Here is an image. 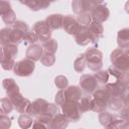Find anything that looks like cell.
<instances>
[{
	"instance_id": "obj_40",
	"label": "cell",
	"mask_w": 129,
	"mask_h": 129,
	"mask_svg": "<svg viewBox=\"0 0 129 129\" xmlns=\"http://www.w3.org/2000/svg\"><path fill=\"white\" fill-rule=\"evenodd\" d=\"M11 124V119L7 115L0 116V129H10Z\"/></svg>"
},
{
	"instance_id": "obj_28",
	"label": "cell",
	"mask_w": 129,
	"mask_h": 129,
	"mask_svg": "<svg viewBox=\"0 0 129 129\" xmlns=\"http://www.w3.org/2000/svg\"><path fill=\"white\" fill-rule=\"evenodd\" d=\"M13 108L14 107H13V105H12V103L8 97L0 99V111L2 112L3 115H7V114L11 113Z\"/></svg>"
},
{
	"instance_id": "obj_44",
	"label": "cell",
	"mask_w": 129,
	"mask_h": 129,
	"mask_svg": "<svg viewBox=\"0 0 129 129\" xmlns=\"http://www.w3.org/2000/svg\"><path fill=\"white\" fill-rule=\"evenodd\" d=\"M32 129H48V126L41 123V122H38V121H33V124H32Z\"/></svg>"
},
{
	"instance_id": "obj_37",
	"label": "cell",
	"mask_w": 129,
	"mask_h": 129,
	"mask_svg": "<svg viewBox=\"0 0 129 129\" xmlns=\"http://www.w3.org/2000/svg\"><path fill=\"white\" fill-rule=\"evenodd\" d=\"M54 85L56 86L57 89L59 90H64L69 87V81H68V78L64 77V76H57L55 79H54Z\"/></svg>"
},
{
	"instance_id": "obj_17",
	"label": "cell",
	"mask_w": 129,
	"mask_h": 129,
	"mask_svg": "<svg viewBox=\"0 0 129 129\" xmlns=\"http://www.w3.org/2000/svg\"><path fill=\"white\" fill-rule=\"evenodd\" d=\"M126 106H128V96L110 98L108 102V108H110L113 111H121Z\"/></svg>"
},
{
	"instance_id": "obj_23",
	"label": "cell",
	"mask_w": 129,
	"mask_h": 129,
	"mask_svg": "<svg viewBox=\"0 0 129 129\" xmlns=\"http://www.w3.org/2000/svg\"><path fill=\"white\" fill-rule=\"evenodd\" d=\"M75 40L79 45H82V46H85V45L89 44L90 42L93 43V40H92V37H91L88 27H84L77 35H75Z\"/></svg>"
},
{
	"instance_id": "obj_7",
	"label": "cell",
	"mask_w": 129,
	"mask_h": 129,
	"mask_svg": "<svg viewBox=\"0 0 129 129\" xmlns=\"http://www.w3.org/2000/svg\"><path fill=\"white\" fill-rule=\"evenodd\" d=\"M13 107L16 109V111L20 114H27L28 111H29V108H30V105H31V102L24 98L20 93H17L11 97H9Z\"/></svg>"
},
{
	"instance_id": "obj_46",
	"label": "cell",
	"mask_w": 129,
	"mask_h": 129,
	"mask_svg": "<svg viewBox=\"0 0 129 129\" xmlns=\"http://www.w3.org/2000/svg\"><path fill=\"white\" fill-rule=\"evenodd\" d=\"M105 129H118V128L116 127V125H114V124L112 123V124H109L108 126H106Z\"/></svg>"
},
{
	"instance_id": "obj_8",
	"label": "cell",
	"mask_w": 129,
	"mask_h": 129,
	"mask_svg": "<svg viewBox=\"0 0 129 129\" xmlns=\"http://www.w3.org/2000/svg\"><path fill=\"white\" fill-rule=\"evenodd\" d=\"M32 31L36 34L38 40H40L42 43L51 38V30L47 26L46 22L44 20H40L34 23Z\"/></svg>"
},
{
	"instance_id": "obj_10",
	"label": "cell",
	"mask_w": 129,
	"mask_h": 129,
	"mask_svg": "<svg viewBox=\"0 0 129 129\" xmlns=\"http://www.w3.org/2000/svg\"><path fill=\"white\" fill-rule=\"evenodd\" d=\"M61 27L63 30L71 34V35H77L84 27H82L76 20V18L72 15H64L62 18V25Z\"/></svg>"
},
{
	"instance_id": "obj_3",
	"label": "cell",
	"mask_w": 129,
	"mask_h": 129,
	"mask_svg": "<svg viewBox=\"0 0 129 129\" xmlns=\"http://www.w3.org/2000/svg\"><path fill=\"white\" fill-rule=\"evenodd\" d=\"M92 100H93L92 111L100 113L106 111V109L108 108V102L110 100V96L108 95L105 88H101V89H97L93 93Z\"/></svg>"
},
{
	"instance_id": "obj_5",
	"label": "cell",
	"mask_w": 129,
	"mask_h": 129,
	"mask_svg": "<svg viewBox=\"0 0 129 129\" xmlns=\"http://www.w3.org/2000/svg\"><path fill=\"white\" fill-rule=\"evenodd\" d=\"M128 86H129V84L115 81L114 83H107L105 86V90L107 91L110 98L127 97L128 96Z\"/></svg>"
},
{
	"instance_id": "obj_43",
	"label": "cell",
	"mask_w": 129,
	"mask_h": 129,
	"mask_svg": "<svg viewBox=\"0 0 129 129\" xmlns=\"http://www.w3.org/2000/svg\"><path fill=\"white\" fill-rule=\"evenodd\" d=\"M14 64H15L14 59H7V60H5L1 66H2V69H3V70H5V71H10V70H13Z\"/></svg>"
},
{
	"instance_id": "obj_24",
	"label": "cell",
	"mask_w": 129,
	"mask_h": 129,
	"mask_svg": "<svg viewBox=\"0 0 129 129\" xmlns=\"http://www.w3.org/2000/svg\"><path fill=\"white\" fill-rule=\"evenodd\" d=\"M2 47H3V52H4L6 59H14V57L16 56V54L18 52L17 45L13 44V43H9Z\"/></svg>"
},
{
	"instance_id": "obj_21",
	"label": "cell",
	"mask_w": 129,
	"mask_h": 129,
	"mask_svg": "<svg viewBox=\"0 0 129 129\" xmlns=\"http://www.w3.org/2000/svg\"><path fill=\"white\" fill-rule=\"evenodd\" d=\"M117 44L121 49H128L129 47V29L123 28L117 33Z\"/></svg>"
},
{
	"instance_id": "obj_15",
	"label": "cell",
	"mask_w": 129,
	"mask_h": 129,
	"mask_svg": "<svg viewBox=\"0 0 129 129\" xmlns=\"http://www.w3.org/2000/svg\"><path fill=\"white\" fill-rule=\"evenodd\" d=\"M69 120L63 114H56L49 122L48 129H66L69 125Z\"/></svg>"
},
{
	"instance_id": "obj_20",
	"label": "cell",
	"mask_w": 129,
	"mask_h": 129,
	"mask_svg": "<svg viewBox=\"0 0 129 129\" xmlns=\"http://www.w3.org/2000/svg\"><path fill=\"white\" fill-rule=\"evenodd\" d=\"M21 3L26 5L32 11L46 9L50 5V3L48 1H44V0H25V1H21Z\"/></svg>"
},
{
	"instance_id": "obj_11",
	"label": "cell",
	"mask_w": 129,
	"mask_h": 129,
	"mask_svg": "<svg viewBox=\"0 0 129 129\" xmlns=\"http://www.w3.org/2000/svg\"><path fill=\"white\" fill-rule=\"evenodd\" d=\"M80 88L87 94L94 93L98 89V82L93 75H83L80 78Z\"/></svg>"
},
{
	"instance_id": "obj_45",
	"label": "cell",
	"mask_w": 129,
	"mask_h": 129,
	"mask_svg": "<svg viewBox=\"0 0 129 129\" xmlns=\"http://www.w3.org/2000/svg\"><path fill=\"white\" fill-rule=\"evenodd\" d=\"M6 59L5 55H4V52H3V47H0V64H2Z\"/></svg>"
},
{
	"instance_id": "obj_27",
	"label": "cell",
	"mask_w": 129,
	"mask_h": 129,
	"mask_svg": "<svg viewBox=\"0 0 129 129\" xmlns=\"http://www.w3.org/2000/svg\"><path fill=\"white\" fill-rule=\"evenodd\" d=\"M18 125L21 129H28L33 124L32 117L28 114H21L18 118Z\"/></svg>"
},
{
	"instance_id": "obj_39",
	"label": "cell",
	"mask_w": 129,
	"mask_h": 129,
	"mask_svg": "<svg viewBox=\"0 0 129 129\" xmlns=\"http://www.w3.org/2000/svg\"><path fill=\"white\" fill-rule=\"evenodd\" d=\"M13 29H17L19 31H21L22 33L26 34L28 32V26L24 21L21 20H16V22L13 24Z\"/></svg>"
},
{
	"instance_id": "obj_33",
	"label": "cell",
	"mask_w": 129,
	"mask_h": 129,
	"mask_svg": "<svg viewBox=\"0 0 129 129\" xmlns=\"http://www.w3.org/2000/svg\"><path fill=\"white\" fill-rule=\"evenodd\" d=\"M24 33H22L21 31L17 30V29H11V33H10V42L13 44H19L22 42L23 37H24Z\"/></svg>"
},
{
	"instance_id": "obj_42",
	"label": "cell",
	"mask_w": 129,
	"mask_h": 129,
	"mask_svg": "<svg viewBox=\"0 0 129 129\" xmlns=\"http://www.w3.org/2000/svg\"><path fill=\"white\" fill-rule=\"evenodd\" d=\"M12 8H11V4L9 1L0 0V16H3L4 14H6Z\"/></svg>"
},
{
	"instance_id": "obj_25",
	"label": "cell",
	"mask_w": 129,
	"mask_h": 129,
	"mask_svg": "<svg viewBox=\"0 0 129 129\" xmlns=\"http://www.w3.org/2000/svg\"><path fill=\"white\" fill-rule=\"evenodd\" d=\"M79 107H80V111L82 113L91 111L92 110V107H93L92 97H90V96L82 97L81 98V101H79Z\"/></svg>"
},
{
	"instance_id": "obj_13",
	"label": "cell",
	"mask_w": 129,
	"mask_h": 129,
	"mask_svg": "<svg viewBox=\"0 0 129 129\" xmlns=\"http://www.w3.org/2000/svg\"><path fill=\"white\" fill-rule=\"evenodd\" d=\"M48 102H46L44 99H36L34 102L31 103L29 111H28V115H30L31 117H37L38 115H41L45 112V109L47 107Z\"/></svg>"
},
{
	"instance_id": "obj_22",
	"label": "cell",
	"mask_w": 129,
	"mask_h": 129,
	"mask_svg": "<svg viewBox=\"0 0 129 129\" xmlns=\"http://www.w3.org/2000/svg\"><path fill=\"white\" fill-rule=\"evenodd\" d=\"M64 91H66L67 99L70 101L79 102L83 97V91L79 86H69L67 89H64Z\"/></svg>"
},
{
	"instance_id": "obj_32",
	"label": "cell",
	"mask_w": 129,
	"mask_h": 129,
	"mask_svg": "<svg viewBox=\"0 0 129 129\" xmlns=\"http://www.w3.org/2000/svg\"><path fill=\"white\" fill-rule=\"evenodd\" d=\"M86 67H87V62H86V59H85V56H84V53H83L75 59L74 69L77 73H83L84 70L86 69Z\"/></svg>"
},
{
	"instance_id": "obj_26",
	"label": "cell",
	"mask_w": 129,
	"mask_h": 129,
	"mask_svg": "<svg viewBox=\"0 0 129 129\" xmlns=\"http://www.w3.org/2000/svg\"><path fill=\"white\" fill-rule=\"evenodd\" d=\"M42 48H43V52L54 54L55 51L57 50V41L53 38H49L48 40L42 43Z\"/></svg>"
},
{
	"instance_id": "obj_6",
	"label": "cell",
	"mask_w": 129,
	"mask_h": 129,
	"mask_svg": "<svg viewBox=\"0 0 129 129\" xmlns=\"http://www.w3.org/2000/svg\"><path fill=\"white\" fill-rule=\"evenodd\" d=\"M35 70V63L34 61L24 58L17 62H15L13 72L18 77H28L30 76Z\"/></svg>"
},
{
	"instance_id": "obj_14",
	"label": "cell",
	"mask_w": 129,
	"mask_h": 129,
	"mask_svg": "<svg viewBox=\"0 0 129 129\" xmlns=\"http://www.w3.org/2000/svg\"><path fill=\"white\" fill-rule=\"evenodd\" d=\"M43 54V48L40 44H31L28 46V48L26 49V52H25V55H26V58L27 59H30L32 61H36V60H39L41 55Z\"/></svg>"
},
{
	"instance_id": "obj_19",
	"label": "cell",
	"mask_w": 129,
	"mask_h": 129,
	"mask_svg": "<svg viewBox=\"0 0 129 129\" xmlns=\"http://www.w3.org/2000/svg\"><path fill=\"white\" fill-rule=\"evenodd\" d=\"M2 86L7 94V97H11L17 93H20V89L18 87V85L15 83V81L11 78H6L3 80L2 82Z\"/></svg>"
},
{
	"instance_id": "obj_9",
	"label": "cell",
	"mask_w": 129,
	"mask_h": 129,
	"mask_svg": "<svg viewBox=\"0 0 129 129\" xmlns=\"http://www.w3.org/2000/svg\"><path fill=\"white\" fill-rule=\"evenodd\" d=\"M99 3L100 2L89 1V0H74L72 2V8L73 11L78 15L84 12L91 13L92 10L95 8V6L98 5Z\"/></svg>"
},
{
	"instance_id": "obj_38",
	"label": "cell",
	"mask_w": 129,
	"mask_h": 129,
	"mask_svg": "<svg viewBox=\"0 0 129 129\" xmlns=\"http://www.w3.org/2000/svg\"><path fill=\"white\" fill-rule=\"evenodd\" d=\"M68 101L67 99V95H66V91L64 90H59L55 97H54V102H55V105H58V106H62L66 102Z\"/></svg>"
},
{
	"instance_id": "obj_4",
	"label": "cell",
	"mask_w": 129,
	"mask_h": 129,
	"mask_svg": "<svg viewBox=\"0 0 129 129\" xmlns=\"http://www.w3.org/2000/svg\"><path fill=\"white\" fill-rule=\"evenodd\" d=\"M62 114L67 117V119L71 122H78L81 119L82 112L80 111L79 102L76 101H70L68 100L62 106H61Z\"/></svg>"
},
{
	"instance_id": "obj_2",
	"label": "cell",
	"mask_w": 129,
	"mask_h": 129,
	"mask_svg": "<svg viewBox=\"0 0 129 129\" xmlns=\"http://www.w3.org/2000/svg\"><path fill=\"white\" fill-rule=\"evenodd\" d=\"M87 66L93 72L101 71L103 67V53L97 48H88L84 53Z\"/></svg>"
},
{
	"instance_id": "obj_47",
	"label": "cell",
	"mask_w": 129,
	"mask_h": 129,
	"mask_svg": "<svg viewBox=\"0 0 129 129\" xmlns=\"http://www.w3.org/2000/svg\"><path fill=\"white\" fill-rule=\"evenodd\" d=\"M79 129H84V128H79Z\"/></svg>"
},
{
	"instance_id": "obj_29",
	"label": "cell",
	"mask_w": 129,
	"mask_h": 129,
	"mask_svg": "<svg viewBox=\"0 0 129 129\" xmlns=\"http://www.w3.org/2000/svg\"><path fill=\"white\" fill-rule=\"evenodd\" d=\"M98 120L100 122V124L104 127L108 126L109 124H112L113 122V115L107 111H103V112H100L99 113V116H98Z\"/></svg>"
},
{
	"instance_id": "obj_16",
	"label": "cell",
	"mask_w": 129,
	"mask_h": 129,
	"mask_svg": "<svg viewBox=\"0 0 129 129\" xmlns=\"http://www.w3.org/2000/svg\"><path fill=\"white\" fill-rule=\"evenodd\" d=\"M88 29H89V32H90V34H91L93 43H96V42L103 36L104 27H103V25H102L101 23L92 21V22L90 23V25L88 26Z\"/></svg>"
},
{
	"instance_id": "obj_31",
	"label": "cell",
	"mask_w": 129,
	"mask_h": 129,
	"mask_svg": "<svg viewBox=\"0 0 129 129\" xmlns=\"http://www.w3.org/2000/svg\"><path fill=\"white\" fill-rule=\"evenodd\" d=\"M10 33H11V28L5 27L0 30V45L5 46L10 42Z\"/></svg>"
},
{
	"instance_id": "obj_1",
	"label": "cell",
	"mask_w": 129,
	"mask_h": 129,
	"mask_svg": "<svg viewBox=\"0 0 129 129\" xmlns=\"http://www.w3.org/2000/svg\"><path fill=\"white\" fill-rule=\"evenodd\" d=\"M110 60H111L113 67L121 70L122 72L128 73V71H129L128 49H121V48L114 49L110 54Z\"/></svg>"
},
{
	"instance_id": "obj_36",
	"label": "cell",
	"mask_w": 129,
	"mask_h": 129,
	"mask_svg": "<svg viewBox=\"0 0 129 129\" xmlns=\"http://www.w3.org/2000/svg\"><path fill=\"white\" fill-rule=\"evenodd\" d=\"M93 76H94L95 79L97 80L98 84L100 83V84L105 85V84H107L108 81H109V74H108L107 71H98V72H96L95 75H93Z\"/></svg>"
},
{
	"instance_id": "obj_35",
	"label": "cell",
	"mask_w": 129,
	"mask_h": 129,
	"mask_svg": "<svg viewBox=\"0 0 129 129\" xmlns=\"http://www.w3.org/2000/svg\"><path fill=\"white\" fill-rule=\"evenodd\" d=\"M2 20L6 25H13L16 22V14L13 11V9H11L10 11H8L6 14H4L2 16Z\"/></svg>"
},
{
	"instance_id": "obj_41",
	"label": "cell",
	"mask_w": 129,
	"mask_h": 129,
	"mask_svg": "<svg viewBox=\"0 0 129 129\" xmlns=\"http://www.w3.org/2000/svg\"><path fill=\"white\" fill-rule=\"evenodd\" d=\"M23 40H25L26 43H29V44L31 45V44H34V43L38 40V38H37L36 34H35L33 31H28V32L24 35Z\"/></svg>"
},
{
	"instance_id": "obj_30",
	"label": "cell",
	"mask_w": 129,
	"mask_h": 129,
	"mask_svg": "<svg viewBox=\"0 0 129 129\" xmlns=\"http://www.w3.org/2000/svg\"><path fill=\"white\" fill-rule=\"evenodd\" d=\"M77 22L82 26V27H88L90 25V23L92 22V17H91V13L88 12H84L81 13L77 16L76 18Z\"/></svg>"
},
{
	"instance_id": "obj_18",
	"label": "cell",
	"mask_w": 129,
	"mask_h": 129,
	"mask_svg": "<svg viewBox=\"0 0 129 129\" xmlns=\"http://www.w3.org/2000/svg\"><path fill=\"white\" fill-rule=\"evenodd\" d=\"M62 18H63V15H61V14H50L46 17V19L44 21L46 22L49 29L52 31V30H57V29L61 28Z\"/></svg>"
},
{
	"instance_id": "obj_12",
	"label": "cell",
	"mask_w": 129,
	"mask_h": 129,
	"mask_svg": "<svg viewBox=\"0 0 129 129\" xmlns=\"http://www.w3.org/2000/svg\"><path fill=\"white\" fill-rule=\"evenodd\" d=\"M109 15H110V11H109L108 7L104 4H102L101 2L98 5H96L95 8L91 12V17H92L93 21L101 23V24L109 18Z\"/></svg>"
},
{
	"instance_id": "obj_34",
	"label": "cell",
	"mask_w": 129,
	"mask_h": 129,
	"mask_svg": "<svg viewBox=\"0 0 129 129\" xmlns=\"http://www.w3.org/2000/svg\"><path fill=\"white\" fill-rule=\"evenodd\" d=\"M40 62L44 67H51L55 62V56L52 53H45V52H43V54L40 57Z\"/></svg>"
}]
</instances>
